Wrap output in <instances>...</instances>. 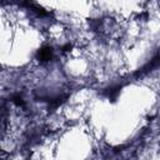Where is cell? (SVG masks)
Returning a JSON list of instances; mask_svg holds the SVG:
<instances>
[{
  "label": "cell",
  "instance_id": "obj_1",
  "mask_svg": "<svg viewBox=\"0 0 160 160\" xmlns=\"http://www.w3.org/2000/svg\"><path fill=\"white\" fill-rule=\"evenodd\" d=\"M51 49L50 48H42L41 50H39V54H38V56H39V59L41 60V61H48V60H50L51 59Z\"/></svg>",
  "mask_w": 160,
  "mask_h": 160
}]
</instances>
